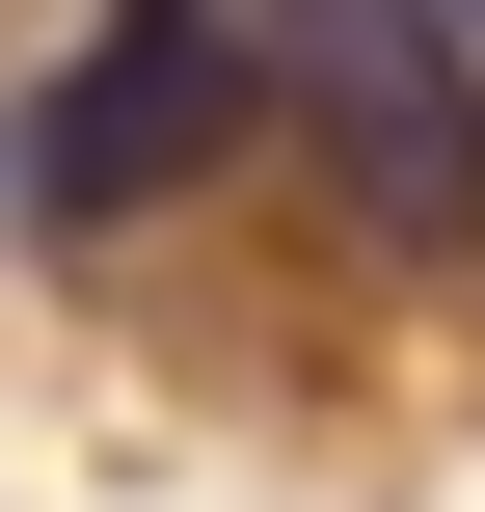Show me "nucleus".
I'll list each match as a JSON object with an SVG mask.
<instances>
[{
	"mask_svg": "<svg viewBox=\"0 0 485 512\" xmlns=\"http://www.w3.org/2000/svg\"><path fill=\"white\" fill-rule=\"evenodd\" d=\"M243 108H270V27H243V0H108V27L54 54V108H27V162H0V189H27V243H54V270H108L162 189H216V162H243Z\"/></svg>",
	"mask_w": 485,
	"mask_h": 512,
	"instance_id": "obj_1",
	"label": "nucleus"
},
{
	"mask_svg": "<svg viewBox=\"0 0 485 512\" xmlns=\"http://www.w3.org/2000/svg\"><path fill=\"white\" fill-rule=\"evenodd\" d=\"M270 108H297V162H324V216L378 270H485V54L432 0H297L270 27Z\"/></svg>",
	"mask_w": 485,
	"mask_h": 512,
	"instance_id": "obj_2",
	"label": "nucleus"
},
{
	"mask_svg": "<svg viewBox=\"0 0 485 512\" xmlns=\"http://www.w3.org/2000/svg\"><path fill=\"white\" fill-rule=\"evenodd\" d=\"M432 27H459V54H485V0H432Z\"/></svg>",
	"mask_w": 485,
	"mask_h": 512,
	"instance_id": "obj_3",
	"label": "nucleus"
}]
</instances>
